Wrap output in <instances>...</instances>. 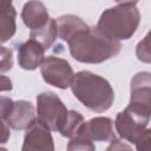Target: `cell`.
<instances>
[{
	"instance_id": "obj_1",
	"label": "cell",
	"mask_w": 151,
	"mask_h": 151,
	"mask_svg": "<svg viewBox=\"0 0 151 151\" xmlns=\"http://www.w3.org/2000/svg\"><path fill=\"white\" fill-rule=\"evenodd\" d=\"M68 50L71 55L79 63L100 64L116 57L122 48L117 40L106 37L99 28L85 27L77 31L68 40Z\"/></svg>"
},
{
	"instance_id": "obj_2",
	"label": "cell",
	"mask_w": 151,
	"mask_h": 151,
	"mask_svg": "<svg viewBox=\"0 0 151 151\" xmlns=\"http://www.w3.org/2000/svg\"><path fill=\"white\" fill-rule=\"evenodd\" d=\"M73 96L90 111L105 112L114 100V92L110 83L90 71H80L74 74L71 84Z\"/></svg>"
},
{
	"instance_id": "obj_3",
	"label": "cell",
	"mask_w": 151,
	"mask_h": 151,
	"mask_svg": "<svg viewBox=\"0 0 151 151\" xmlns=\"http://www.w3.org/2000/svg\"><path fill=\"white\" fill-rule=\"evenodd\" d=\"M140 21V13L134 5H118L105 9L97 24V27L112 40H127L137 31Z\"/></svg>"
},
{
	"instance_id": "obj_4",
	"label": "cell",
	"mask_w": 151,
	"mask_h": 151,
	"mask_svg": "<svg viewBox=\"0 0 151 151\" xmlns=\"http://www.w3.org/2000/svg\"><path fill=\"white\" fill-rule=\"evenodd\" d=\"M70 111L53 92H41L37 96V117L52 131L61 132L68 120Z\"/></svg>"
},
{
	"instance_id": "obj_5",
	"label": "cell",
	"mask_w": 151,
	"mask_h": 151,
	"mask_svg": "<svg viewBox=\"0 0 151 151\" xmlns=\"http://www.w3.org/2000/svg\"><path fill=\"white\" fill-rule=\"evenodd\" d=\"M34 107L27 100L13 101L2 96L0 99V119L7 122L13 130H26L35 119Z\"/></svg>"
},
{
	"instance_id": "obj_6",
	"label": "cell",
	"mask_w": 151,
	"mask_h": 151,
	"mask_svg": "<svg viewBox=\"0 0 151 151\" xmlns=\"http://www.w3.org/2000/svg\"><path fill=\"white\" fill-rule=\"evenodd\" d=\"M40 73L48 85L61 90L70 87L74 78V72L70 63L66 59L54 55H48L42 60Z\"/></svg>"
},
{
	"instance_id": "obj_7",
	"label": "cell",
	"mask_w": 151,
	"mask_h": 151,
	"mask_svg": "<svg viewBox=\"0 0 151 151\" xmlns=\"http://www.w3.org/2000/svg\"><path fill=\"white\" fill-rule=\"evenodd\" d=\"M149 122V117L132 110L130 106H126L125 110L117 113L114 126L116 131L123 139L136 144L143 131L146 129Z\"/></svg>"
},
{
	"instance_id": "obj_8",
	"label": "cell",
	"mask_w": 151,
	"mask_h": 151,
	"mask_svg": "<svg viewBox=\"0 0 151 151\" xmlns=\"http://www.w3.org/2000/svg\"><path fill=\"white\" fill-rule=\"evenodd\" d=\"M130 94V103L127 106L151 118V72L143 71L133 76Z\"/></svg>"
},
{
	"instance_id": "obj_9",
	"label": "cell",
	"mask_w": 151,
	"mask_h": 151,
	"mask_svg": "<svg viewBox=\"0 0 151 151\" xmlns=\"http://www.w3.org/2000/svg\"><path fill=\"white\" fill-rule=\"evenodd\" d=\"M51 129L38 117L28 125L24 137L22 151H53L54 143Z\"/></svg>"
},
{
	"instance_id": "obj_10",
	"label": "cell",
	"mask_w": 151,
	"mask_h": 151,
	"mask_svg": "<svg viewBox=\"0 0 151 151\" xmlns=\"http://www.w3.org/2000/svg\"><path fill=\"white\" fill-rule=\"evenodd\" d=\"M46 48L35 39L29 38L18 46V63L19 66L27 71H33L41 65L45 59Z\"/></svg>"
},
{
	"instance_id": "obj_11",
	"label": "cell",
	"mask_w": 151,
	"mask_h": 151,
	"mask_svg": "<svg viewBox=\"0 0 151 151\" xmlns=\"http://www.w3.org/2000/svg\"><path fill=\"white\" fill-rule=\"evenodd\" d=\"M21 19L31 31H34L45 26L51 18L48 15L46 6L41 1L29 0L22 7Z\"/></svg>"
},
{
	"instance_id": "obj_12",
	"label": "cell",
	"mask_w": 151,
	"mask_h": 151,
	"mask_svg": "<svg viewBox=\"0 0 151 151\" xmlns=\"http://www.w3.org/2000/svg\"><path fill=\"white\" fill-rule=\"evenodd\" d=\"M85 131L93 142H112L116 139L113 122L109 117H96L85 122Z\"/></svg>"
},
{
	"instance_id": "obj_13",
	"label": "cell",
	"mask_w": 151,
	"mask_h": 151,
	"mask_svg": "<svg viewBox=\"0 0 151 151\" xmlns=\"http://www.w3.org/2000/svg\"><path fill=\"white\" fill-rule=\"evenodd\" d=\"M17 12L12 5V0H0V28L1 42L9 40L15 33Z\"/></svg>"
},
{
	"instance_id": "obj_14",
	"label": "cell",
	"mask_w": 151,
	"mask_h": 151,
	"mask_svg": "<svg viewBox=\"0 0 151 151\" xmlns=\"http://www.w3.org/2000/svg\"><path fill=\"white\" fill-rule=\"evenodd\" d=\"M57 25H58V37L66 42L77 31L88 26L84 20H81L79 17H76L73 14L61 15L60 18L57 19Z\"/></svg>"
},
{
	"instance_id": "obj_15",
	"label": "cell",
	"mask_w": 151,
	"mask_h": 151,
	"mask_svg": "<svg viewBox=\"0 0 151 151\" xmlns=\"http://www.w3.org/2000/svg\"><path fill=\"white\" fill-rule=\"evenodd\" d=\"M57 37H58V25H57V20L52 18L48 20V22L45 26L29 32V38L38 40L46 50H48L53 45Z\"/></svg>"
},
{
	"instance_id": "obj_16",
	"label": "cell",
	"mask_w": 151,
	"mask_h": 151,
	"mask_svg": "<svg viewBox=\"0 0 151 151\" xmlns=\"http://www.w3.org/2000/svg\"><path fill=\"white\" fill-rule=\"evenodd\" d=\"M84 124L80 126V129L77 131V133L73 137L70 138V142L67 144V150H70V151H76V150L94 151L96 150L94 143L90 138V136L87 134V132L85 131Z\"/></svg>"
},
{
	"instance_id": "obj_17",
	"label": "cell",
	"mask_w": 151,
	"mask_h": 151,
	"mask_svg": "<svg viewBox=\"0 0 151 151\" xmlns=\"http://www.w3.org/2000/svg\"><path fill=\"white\" fill-rule=\"evenodd\" d=\"M85 123L84 117L78 112V111H70V116H68V120L65 125V127L63 129V131L60 132L61 136L66 137V138H71L73 137L77 131L80 129V126Z\"/></svg>"
},
{
	"instance_id": "obj_18",
	"label": "cell",
	"mask_w": 151,
	"mask_h": 151,
	"mask_svg": "<svg viewBox=\"0 0 151 151\" xmlns=\"http://www.w3.org/2000/svg\"><path fill=\"white\" fill-rule=\"evenodd\" d=\"M136 57L142 63L151 64V29L137 44V46H136Z\"/></svg>"
},
{
	"instance_id": "obj_19",
	"label": "cell",
	"mask_w": 151,
	"mask_h": 151,
	"mask_svg": "<svg viewBox=\"0 0 151 151\" xmlns=\"http://www.w3.org/2000/svg\"><path fill=\"white\" fill-rule=\"evenodd\" d=\"M134 145L139 151L151 150V129H145Z\"/></svg>"
},
{
	"instance_id": "obj_20",
	"label": "cell",
	"mask_w": 151,
	"mask_h": 151,
	"mask_svg": "<svg viewBox=\"0 0 151 151\" xmlns=\"http://www.w3.org/2000/svg\"><path fill=\"white\" fill-rule=\"evenodd\" d=\"M13 66V58H12V51L6 48L5 46L1 47V72H6L11 70Z\"/></svg>"
},
{
	"instance_id": "obj_21",
	"label": "cell",
	"mask_w": 151,
	"mask_h": 151,
	"mask_svg": "<svg viewBox=\"0 0 151 151\" xmlns=\"http://www.w3.org/2000/svg\"><path fill=\"white\" fill-rule=\"evenodd\" d=\"M1 122V143H6L8 137H9V125L7 124V122L0 119Z\"/></svg>"
},
{
	"instance_id": "obj_22",
	"label": "cell",
	"mask_w": 151,
	"mask_h": 151,
	"mask_svg": "<svg viewBox=\"0 0 151 151\" xmlns=\"http://www.w3.org/2000/svg\"><path fill=\"white\" fill-rule=\"evenodd\" d=\"M119 5H136L138 0H114Z\"/></svg>"
}]
</instances>
